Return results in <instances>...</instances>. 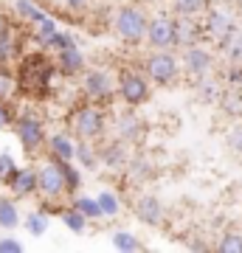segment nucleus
Here are the masks:
<instances>
[{"mask_svg": "<svg viewBox=\"0 0 242 253\" xmlns=\"http://www.w3.org/2000/svg\"><path fill=\"white\" fill-rule=\"evenodd\" d=\"M73 158L79 166L85 169H93L96 163H99V155H96V144H90V141H76L73 144Z\"/></svg>", "mask_w": 242, "mask_h": 253, "instance_id": "25", "label": "nucleus"}, {"mask_svg": "<svg viewBox=\"0 0 242 253\" xmlns=\"http://www.w3.org/2000/svg\"><path fill=\"white\" fill-rule=\"evenodd\" d=\"M56 6H62L65 11H76V14H82V11H88L90 6H93V0H56Z\"/></svg>", "mask_w": 242, "mask_h": 253, "instance_id": "37", "label": "nucleus"}, {"mask_svg": "<svg viewBox=\"0 0 242 253\" xmlns=\"http://www.w3.org/2000/svg\"><path fill=\"white\" fill-rule=\"evenodd\" d=\"M96 155H99V163L107 166L113 172H124L127 161H130V144H124L121 138H110V141H96Z\"/></svg>", "mask_w": 242, "mask_h": 253, "instance_id": "12", "label": "nucleus"}, {"mask_svg": "<svg viewBox=\"0 0 242 253\" xmlns=\"http://www.w3.org/2000/svg\"><path fill=\"white\" fill-rule=\"evenodd\" d=\"M113 245H116L118 251H141V248H144V245L138 242L130 231H118V234L113 236Z\"/></svg>", "mask_w": 242, "mask_h": 253, "instance_id": "34", "label": "nucleus"}, {"mask_svg": "<svg viewBox=\"0 0 242 253\" xmlns=\"http://www.w3.org/2000/svg\"><path fill=\"white\" fill-rule=\"evenodd\" d=\"M54 68L59 76H65V79H79V73L88 68V62H85V54H82L76 45H68V48H59V51H54Z\"/></svg>", "mask_w": 242, "mask_h": 253, "instance_id": "14", "label": "nucleus"}, {"mask_svg": "<svg viewBox=\"0 0 242 253\" xmlns=\"http://www.w3.org/2000/svg\"><path fill=\"white\" fill-rule=\"evenodd\" d=\"M124 172H127V177H130L133 183H146V180H152L155 177V163L149 161L144 152H135V155H130Z\"/></svg>", "mask_w": 242, "mask_h": 253, "instance_id": "20", "label": "nucleus"}, {"mask_svg": "<svg viewBox=\"0 0 242 253\" xmlns=\"http://www.w3.org/2000/svg\"><path fill=\"white\" fill-rule=\"evenodd\" d=\"M26 228H28V234H31V236H43L45 231H48V214H45V208H43V211L28 214Z\"/></svg>", "mask_w": 242, "mask_h": 253, "instance_id": "32", "label": "nucleus"}, {"mask_svg": "<svg viewBox=\"0 0 242 253\" xmlns=\"http://www.w3.org/2000/svg\"><path fill=\"white\" fill-rule=\"evenodd\" d=\"M20 225V211L17 203L11 197H0V228H17Z\"/></svg>", "mask_w": 242, "mask_h": 253, "instance_id": "26", "label": "nucleus"}, {"mask_svg": "<svg viewBox=\"0 0 242 253\" xmlns=\"http://www.w3.org/2000/svg\"><path fill=\"white\" fill-rule=\"evenodd\" d=\"M79 87H82V99L110 107L116 101V76L104 68H85L79 73Z\"/></svg>", "mask_w": 242, "mask_h": 253, "instance_id": "5", "label": "nucleus"}, {"mask_svg": "<svg viewBox=\"0 0 242 253\" xmlns=\"http://www.w3.org/2000/svg\"><path fill=\"white\" fill-rule=\"evenodd\" d=\"M54 76H56V68H54V59L43 51H34V54H26L17 65V90L31 96V99H43L51 93V84H54Z\"/></svg>", "mask_w": 242, "mask_h": 253, "instance_id": "2", "label": "nucleus"}, {"mask_svg": "<svg viewBox=\"0 0 242 253\" xmlns=\"http://www.w3.org/2000/svg\"><path fill=\"white\" fill-rule=\"evenodd\" d=\"M217 107L223 113L225 118H242V87H231V84H225L223 93H220V99H217Z\"/></svg>", "mask_w": 242, "mask_h": 253, "instance_id": "22", "label": "nucleus"}, {"mask_svg": "<svg viewBox=\"0 0 242 253\" xmlns=\"http://www.w3.org/2000/svg\"><path fill=\"white\" fill-rule=\"evenodd\" d=\"M73 141L68 132H54V135L45 138V158H54V161H73Z\"/></svg>", "mask_w": 242, "mask_h": 253, "instance_id": "19", "label": "nucleus"}, {"mask_svg": "<svg viewBox=\"0 0 242 253\" xmlns=\"http://www.w3.org/2000/svg\"><path fill=\"white\" fill-rule=\"evenodd\" d=\"M20 54V31L14 23L0 20V65H11Z\"/></svg>", "mask_w": 242, "mask_h": 253, "instance_id": "15", "label": "nucleus"}, {"mask_svg": "<svg viewBox=\"0 0 242 253\" xmlns=\"http://www.w3.org/2000/svg\"><path fill=\"white\" fill-rule=\"evenodd\" d=\"M71 206L79 211V214H85V217H101L99 214V206H96V200H90V197H73L71 200Z\"/></svg>", "mask_w": 242, "mask_h": 253, "instance_id": "33", "label": "nucleus"}, {"mask_svg": "<svg viewBox=\"0 0 242 253\" xmlns=\"http://www.w3.org/2000/svg\"><path fill=\"white\" fill-rule=\"evenodd\" d=\"M192 87H194V96H197L200 104H217V99H220V93H223L225 84L211 71V73H203V76H194L192 79Z\"/></svg>", "mask_w": 242, "mask_h": 253, "instance_id": "16", "label": "nucleus"}, {"mask_svg": "<svg viewBox=\"0 0 242 253\" xmlns=\"http://www.w3.org/2000/svg\"><path fill=\"white\" fill-rule=\"evenodd\" d=\"M175 17H200L206 11V0H169Z\"/></svg>", "mask_w": 242, "mask_h": 253, "instance_id": "24", "label": "nucleus"}, {"mask_svg": "<svg viewBox=\"0 0 242 253\" xmlns=\"http://www.w3.org/2000/svg\"><path fill=\"white\" fill-rule=\"evenodd\" d=\"M17 93V79L9 65H0V99H11Z\"/></svg>", "mask_w": 242, "mask_h": 253, "instance_id": "29", "label": "nucleus"}, {"mask_svg": "<svg viewBox=\"0 0 242 253\" xmlns=\"http://www.w3.org/2000/svg\"><path fill=\"white\" fill-rule=\"evenodd\" d=\"M180 73V56L175 54V48H152V54H146L144 59V76L149 79V84L172 87Z\"/></svg>", "mask_w": 242, "mask_h": 253, "instance_id": "3", "label": "nucleus"}, {"mask_svg": "<svg viewBox=\"0 0 242 253\" xmlns=\"http://www.w3.org/2000/svg\"><path fill=\"white\" fill-rule=\"evenodd\" d=\"M133 214L138 217V222H144V225L149 228H161L163 219H166V208H163V203L155 194H138L133 203Z\"/></svg>", "mask_w": 242, "mask_h": 253, "instance_id": "13", "label": "nucleus"}, {"mask_svg": "<svg viewBox=\"0 0 242 253\" xmlns=\"http://www.w3.org/2000/svg\"><path fill=\"white\" fill-rule=\"evenodd\" d=\"M6 251L20 253V251H23V245H20L17 239H0V253H6Z\"/></svg>", "mask_w": 242, "mask_h": 253, "instance_id": "40", "label": "nucleus"}, {"mask_svg": "<svg viewBox=\"0 0 242 253\" xmlns=\"http://www.w3.org/2000/svg\"><path fill=\"white\" fill-rule=\"evenodd\" d=\"M234 28V20L225 14L223 9H208L206 11V23H203V37H211V40H220V37Z\"/></svg>", "mask_w": 242, "mask_h": 253, "instance_id": "23", "label": "nucleus"}, {"mask_svg": "<svg viewBox=\"0 0 242 253\" xmlns=\"http://www.w3.org/2000/svg\"><path fill=\"white\" fill-rule=\"evenodd\" d=\"M144 40L149 48H175V14L172 11H161L155 17L146 20V31Z\"/></svg>", "mask_w": 242, "mask_h": 253, "instance_id": "9", "label": "nucleus"}, {"mask_svg": "<svg viewBox=\"0 0 242 253\" xmlns=\"http://www.w3.org/2000/svg\"><path fill=\"white\" fill-rule=\"evenodd\" d=\"M220 253H242V228H231L225 231L214 245Z\"/></svg>", "mask_w": 242, "mask_h": 253, "instance_id": "27", "label": "nucleus"}, {"mask_svg": "<svg viewBox=\"0 0 242 253\" xmlns=\"http://www.w3.org/2000/svg\"><path fill=\"white\" fill-rule=\"evenodd\" d=\"M110 129V116L107 107L101 104H93V101H79L68 110L65 116V132L73 138V141H90L96 144L107 135Z\"/></svg>", "mask_w": 242, "mask_h": 253, "instance_id": "1", "label": "nucleus"}, {"mask_svg": "<svg viewBox=\"0 0 242 253\" xmlns=\"http://www.w3.org/2000/svg\"><path fill=\"white\" fill-rule=\"evenodd\" d=\"M96 206H99L101 217H116L118 208H121V203L116 200V194H113V191H101L99 197H96Z\"/></svg>", "mask_w": 242, "mask_h": 253, "instance_id": "31", "label": "nucleus"}, {"mask_svg": "<svg viewBox=\"0 0 242 253\" xmlns=\"http://www.w3.org/2000/svg\"><path fill=\"white\" fill-rule=\"evenodd\" d=\"M34 172H37V194L43 197V203H62L65 197H71V189H68L59 161L45 158Z\"/></svg>", "mask_w": 242, "mask_h": 253, "instance_id": "6", "label": "nucleus"}, {"mask_svg": "<svg viewBox=\"0 0 242 253\" xmlns=\"http://www.w3.org/2000/svg\"><path fill=\"white\" fill-rule=\"evenodd\" d=\"M17 11H20L26 20H34V23L45 20V14H40V9H37L34 3H28V0H20V3H17Z\"/></svg>", "mask_w": 242, "mask_h": 253, "instance_id": "36", "label": "nucleus"}, {"mask_svg": "<svg viewBox=\"0 0 242 253\" xmlns=\"http://www.w3.org/2000/svg\"><path fill=\"white\" fill-rule=\"evenodd\" d=\"M214 45L228 62H242V31L237 26L228 28L220 40H214Z\"/></svg>", "mask_w": 242, "mask_h": 253, "instance_id": "21", "label": "nucleus"}, {"mask_svg": "<svg viewBox=\"0 0 242 253\" xmlns=\"http://www.w3.org/2000/svg\"><path fill=\"white\" fill-rule=\"evenodd\" d=\"M146 20H149V14H146V9L141 3H124L113 14V34L124 45H138V42H144Z\"/></svg>", "mask_w": 242, "mask_h": 253, "instance_id": "4", "label": "nucleus"}, {"mask_svg": "<svg viewBox=\"0 0 242 253\" xmlns=\"http://www.w3.org/2000/svg\"><path fill=\"white\" fill-rule=\"evenodd\" d=\"M14 110H11L9 99H0V129H6V126H11V121H14Z\"/></svg>", "mask_w": 242, "mask_h": 253, "instance_id": "38", "label": "nucleus"}, {"mask_svg": "<svg viewBox=\"0 0 242 253\" xmlns=\"http://www.w3.org/2000/svg\"><path fill=\"white\" fill-rule=\"evenodd\" d=\"M11 126H14V135H17L20 146H23V152L28 158L45 152V138H48V132H45V121L37 113H31V110L17 113L14 121H11Z\"/></svg>", "mask_w": 242, "mask_h": 253, "instance_id": "8", "label": "nucleus"}, {"mask_svg": "<svg viewBox=\"0 0 242 253\" xmlns=\"http://www.w3.org/2000/svg\"><path fill=\"white\" fill-rule=\"evenodd\" d=\"M113 132H116V138H121L124 144L138 146V144L144 141V138H146V126H144V121L138 118L135 107H124V110H121V113L116 116Z\"/></svg>", "mask_w": 242, "mask_h": 253, "instance_id": "11", "label": "nucleus"}, {"mask_svg": "<svg viewBox=\"0 0 242 253\" xmlns=\"http://www.w3.org/2000/svg\"><path fill=\"white\" fill-rule=\"evenodd\" d=\"M59 217H62V222L71 228L73 234H82V231L88 228V217H85V214H79L73 206L71 208H59Z\"/></svg>", "mask_w": 242, "mask_h": 253, "instance_id": "28", "label": "nucleus"}, {"mask_svg": "<svg viewBox=\"0 0 242 253\" xmlns=\"http://www.w3.org/2000/svg\"><path fill=\"white\" fill-rule=\"evenodd\" d=\"M6 186L11 189L14 197H31V194H37V172L34 169H14L6 177Z\"/></svg>", "mask_w": 242, "mask_h": 253, "instance_id": "18", "label": "nucleus"}, {"mask_svg": "<svg viewBox=\"0 0 242 253\" xmlns=\"http://www.w3.org/2000/svg\"><path fill=\"white\" fill-rule=\"evenodd\" d=\"M11 172H14V161H11V155H0V180H6Z\"/></svg>", "mask_w": 242, "mask_h": 253, "instance_id": "39", "label": "nucleus"}, {"mask_svg": "<svg viewBox=\"0 0 242 253\" xmlns=\"http://www.w3.org/2000/svg\"><path fill=\"white\" fill-rule=\"evenodd\" d=\"M203 40V26L197 17H175V48H189Z\"/></svg>", "mask_w": 242, "mask_h": 253, "instance_id": "17", "label": "nucleus"}, {"mask_svg": "<svg viewBox=\"0 0 242 253\" xmlns=\"http://www.w3.org/2000/svg\"><path fill=\"white\" fill-rule=\"evenodd\" d=\"M217 65V56L211 48L200 45V42H194V45L183 48V56H180V71L186 73L189 79H194V76H203V73H211Z\"/></svg>", "mask_w": 242, "mask_h": 253, "instance_id": "10", "label": "nucleus"}, {"mask_svg": "<svg viewBox=\"0 0 242 253\" xmlns=\"http://www.w3.org/2000/svg\"><path fill=\"white\" fill-rule=\"evenodd\" d=\"M225 146H228V152L234 158H240L242 161V118H237V124L228 129V135H225Z\"/></svg>", "mask_w": 242, "mask_h": 253, "instance_id": "30", "label": "nucleus"}, {"mask_svg": "<svg viewBox=\"0 0 242 253\" xmlns=\"http://www.w3.org/2000/svg\"><path fill=\"white\" fill-rule=\"evenodd\" d=\"M152 96V84L144 76V71L135 68H121L116 76V99L124 101V107H144Z\"/></svg>", "mask_w": 242, "mask_h": 253, "instance_id": "7", "label": "nucleus"}, {"mask_svg": "<svg viewBox=\"0 0 242 253\" xmlns=\"http://www.w3.org/2000/svg\"><path fill=\"white\" fill-rule=\"evenodd\" d=\"M223 84H231V87H242V62H228L223 73Z\"/></svg>", "mask_w": 242, "mask_h": 253, "instance_id": "35", "label": "nucleus"}, {"mask_svg": "<svg viewBox=\"0 0 242 253\" xmlns=\"http://www.w3.org/2000/svg\"><path fill=\"white\" fill-rule=\"evenodd\" d=\"M189 248H192V251H208V245L206 242H197V239H194V242H189Z\"/></svg>", "mask_w": 242, "mask_h": 253, "instance_id": "41", "label": "nucleus"}]
</instances>
